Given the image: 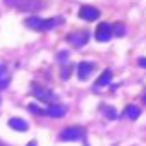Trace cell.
Instances as JSON below:
<instances>
[{
    "label": "cell",
    "mask_w": 146,
    "mask_h": 146,
    "mask_svg": "<svg viewBox=\"0 0 146 146\" xmlns=\"http://www.w3.org/2000/svg\"><path fill=\"white\" fill-rule=\"evenodd\" d=\"M64 23H65L64 17L41 19V17L33 16V17H28V19H26V26L31 28V29H35V31H50V29H53V28H57V26H62Z\"/></svg>",
    "instance_id": "6da1fadb"
},
{
    "label": "cell",
    "mask_w": 146,
    "mask_h": 146,
    "mask_svg": "<svg viewBox=\"0 0 146 146\" xmlns=\"http://www.w3.org/2000/svg\"><path fill=\"white\" fill-rule=\"evenodd\" d=\"M29 93H31L35 98L41 100V102H48V103H52V105H57V100H58V98L55 96V93H53L50 88H45V86H40V84L33 83Z\"/></svg>",
    "instance_id": "7a4b0ae2"
},
{
    "label": "cell",
    "mask_w": 146,
    "mask_h": 146,
    "mask_svg": "<svg viewBox=\"0 0 146 146\" xmlns=\"http://www.w3.org/2000/svg\"><path fill=\"white\" fill-rule=\"evenodd\" d=\"M7 5L16 7L17 11H23V12H38L45 9V2H41V0H14V2H9Z\"/></svg>",
    "instance_id": "3957f363"
},
{
    "label": "cell",
    "mask_w": 146,
    "mask_h": 146,
    "mask_svg": "<svg viewBox=\"0 0 146 146\" xmlns=\"http://www.w3.org/2000/svg\"><path fill=\"white\" fill-rule=\"evenodd\" d=\"M112 35H113V26L110 23H100L96 31H95V38L100 43H107L112 38Z\"/></svg>",
    "instance_id": "277c9868"
},
{
    "label": "cell",
    "mask_w": 146,
    "mask_h": 146,
    "mask_svg": "<svg viewBox=\"0 0 146 146\" xmlns=\"http://www.w3.org/2000/svg\"><path fill=\"white\" fill-rule=\"evenodd\" d=\"M65 40H67L72 46L81 48V46H84V45L88 43V40H90V33H88V31H76V33L67 35Z\"/></svg>",
    "instance_id": "5b68a950"
},
{
    "label": "cell",
    "mask_w": 146,
    "mask_h": 146,
    "mask_svg": "<svg viewBox=\"0 0 146 146\" xmlns=\"http://www.w3.org/2000/svg\"><path fill=\"white\" fill-rule=\"evenodd\" d=\"M84 129L83 127H65L60 132V139L62 141H78L84 137Z\"/></svg>",
    "instance_id": "8992f818"
},
{
    "label": "cell",
    "mask_w": 146,
    "mask_h": 146,
    "mask_svg": "<svg viewBox=\"0 0 146 146\" xmlns=\"http://www.w3.org/2000/svg\"><path fill=\"white\" fill-rule=\"evenodd\" d=\"M100 17V11L98 9H95V7H91V5H83L81 9H79V19H83V21H96Z\"/></svg>",
    "instance_id": "52a82bcc"
},
{
    "label": "cell",
    "mask_w": 146,
    "mask_h": 146,
    "mask_svg": "<svg viewBox=\"0 0 146 146\" xmlns=\"http://www.w3.org/2000/svg\"><path fill=\"white\" fill-rule=\"evenodd\" d=\"M95 64L93 62H81L79 65H78V78L81 79V81H86L90 76H91V72L95 70Z\"/></svg>",
    "instance_id": "ba28073f"
},
{
    "label": "cell",
    "mask_w": 146,
    "mask_h": 146,
    "mask_svg": "<svg viewBox=\"0 0 146 146\" xmlns=\"http://www.w3.org/2000/svg\"><path fill=\"white\" fill-rule=\"evenodd\" d=\"M67 113V108L64 105H50L48 108H45V115L46 117H53V119H62Z\"/></svg>",
    "instance_id": "9c48e42d"
},
{
    "label": "cell",
    "mask_w": 146,
    "mask_h": 146,
    "mask_svg": "<svg viewBox=\"0 0 146 146\" xmlns=\"http://www.w3.org/2000/svg\"><path fill=\"white\" fill-rule=\"evenodd\" d=\"M9 127H12L14 131L24 132V131H28V122L19 117H14V119H9Z\"/></svg>",
    "instance_id": "30bf717a"
},
{
    "label": "cell",
    "mask_w": 146,
    "mask_h": 146,
    "mask_svg": "<svg viewBox=\"0 0 146 146\" xmlns=\"http://www.w3.org/2000/svg\"><path fill=\"white\" fill-rule=\"evenodd\" d=\"M11 83V78L7 74V65L5 64H0V90H5Z\"/></svg>",
    "instance_id": "8fae6325"
},
{
    "label": "cell",
    "mask_w": 146,
    "mask_h": 146,
    "mask_svg": "<svg viewBox=\"0 0 146 146\" xmlns=\"http://www.w3.org/2000/svg\"><path fill=\"white\" fill-rule=\"evenodd\" d=\"M122 113H124V117H127V119H131V120H136V119L141 115V110H139V107H136V105H127Z\"/></svg>",
    "instance_id": "7c38bea8"
},
{
    "label": "cell",
    "mask_w": 146,
    "mask_h": 146,
    "mask_svg": "<svg viewBox=\"0 0 146 146\" xmlns=\"http://www.w3.org/2000/svg\"><path fill=\"white\" fill-rule=\"evenodd\" d=\"M110 81H112V70H110V69H105V70H103V74H102V76L96 79V83H95V88L107 86Z\"/></svg>",
    "instance_id": "4fadbf2b"
},
{
    "label": "cell",
    "mask_w": 146,
    "mask_h": 146,
    "mask_svg": "<svg viewBox=\"0 0 146 146\" xmlns=\"http://www.w3.org/2000/svg\"><path fill=\"white\" fill-rule=\"evenodd\" d=\"M113 35H115V36H124V35H125V28H124V24H120V23L115 24V26H113Z\"/></svg>",
    "instance_id": "5bb4252c"
},
{
    "label": "cell",
    "mask_w": 146,
    "mask_h": 146,
    "mask_svg": "<svg viewBox=\"0 0 146 146\" xmlns=\"http://www.w3.org/2000/svg\"><path fill=\"white\" fill-rule=\"evenodd\" d=\"M102 110L107 113V119H112V120H115V119H117V112H115L113 108H110V107H103Z\"/></svg>",
    "instance_id": "9a60e30c"
},
{
    "label": "cell",
    "mask_w": 146,
    "mask_h": 146,
    "mask_svg": "<svg viewBox=\"0 0 146 146\" xmlns=\"http://www.w3.org/2000/svg\"><path fill=\"white\" fill-rule=\"evenodd\" d=\"M70 72H72V65H65V67L62 69V76H60V78H62L64 81H67L69 76H70Z\"/></svg>",
    "instance_id": "2e32d148"
},
{
    "label": "cell",
    "mask_w": 146,
    "mask_h": 146,
    "mask_svg": "<svg viewBox=\"0 0 146 146\" xmlns=\"http://www.w3.org/2000/svg\"><path fill=\"white\" fill-rule=\"evenodd\" d=\"M28 108H29L31 112H35V113H38L40 117H43V115H45V110H43V108H40V107H36V105H29Z\"/></svg>",
    "instance_id": "e0dca14e"
},
{
    "label": "cell",
    "mask_w": 146,
    "mask_h": 146,
    "mask_svg": "<svg viewBox=\"0 0 146 146\" xmlns=\"http://www.w3.org/2000/svg\"><path fill=\"white\" fill-rule=\"evenodd\" d=\"M137 65H139V67H143V69H146V57L137 58Z\"/></svg>",
    "instance_id": "ac0fdd59"
},
{
    "label": "cell",
    "mask_w": 146,
    "mask_h": 146,
    "mask_svg": "<svg viewBox=\"0 0 146 146\" xmlns=\"http://www.w3.org/2000/svg\"><path fill=\"white\" fill-rule=\"evenodd\" d=\"M57 58H60V62H62V64H65V58H67V52H60Z\"/></svg>",
    "instance_id": "d6986e66"
},
{
    "label": "cell",
    "mask_w": 146,
    "mask_h": 146,
    "mask_svg": "<svg viewBox=\"0 0 146 146\" xmlns=\"http://www.w3.org/2000/svg\"><path fill=\"white\" fill-rule=\"evenodd\" d=\"M28 146H38V144H36V141H31V143H29Z\"/></svg>",
    "instance_id": "ffe728a7"
},
{
    "label": "cell",
    "mask_w": 146,
    "mask_h": 146,
    "mask_svg": "<svg viewBox=\"0 0 146 146\" xmlns=\"http://www.w3.org/2000/svg\"><path fill=\"white\" fill-rule=\"evenodd\" d=\"M143 102L146 103V90H144V93H143Z\"/></svg>",
    "instance_id": "44dd1931"
},
{
    "label": "cell",
    "mask_w": 146,
    "mask_h": 146,
    "mask_svg": "<svg viewBox=\"0 0 146 146\" xmlns=\"http://www.w3.org/2000/svg\"><path fill=\"white\" fill-rule=\"evenodd\" d=\"M0 146H7V144H5V143H2V141H0Z\"/></svg>",
    "instance_id": "7402d4cb"
},
{
    "label": "cell",
    "mask_w": 146,
    "mask_h": 146,
    "mask_svg": "<svg viewBox=\"0 0 146 146\" xmlns=\"http://www.w3.org/2000/svg\"><path fill=\"white\" fill-rule=\"evenodd\" d=\"M9 2H14V0H5V4H9Z\"/></svg>",
    "instance_id": "603a6c76"
}]
</instances>
